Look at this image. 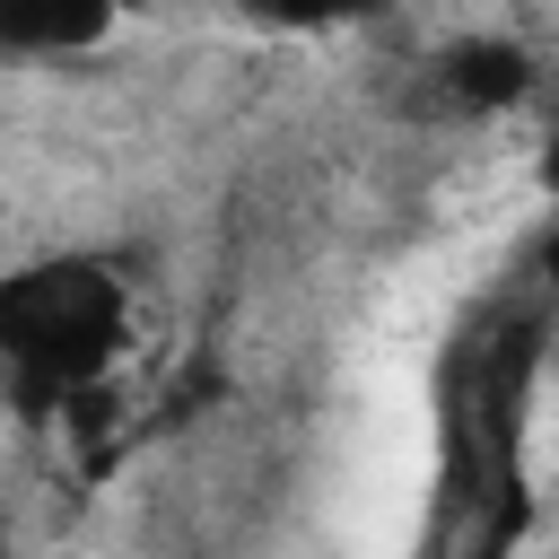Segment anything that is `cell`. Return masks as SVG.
Returning <instances> with one entry per match:
<instances>
[{
	"instance_id": "obj_1",
	"label": "cell",
	"mask_w": 559,
	"mask_h": 559,
	"mask_svg": "<svg viewBox=\"0 0 559 559\" xmlns=\"http://www.w3.org/2000/svg\"><path fill=\"white\" fill-rule=\"evenodd\" d=\"M122 332L131 297L96 253H61L0 280V376L26 411H70L79 393H96L122 358Z\"/></svg>"
},
{
	"instance_id": "obj_2",
	"label": "cell",
	"mask_w": 559,
	"mask_h": 559,
	"mask_svg": "<svg viewBox=\"0 0 559 559\" xmlns=\"http://www.w3.org/2000/svg\"><path fill=\"white\" fill-rule=\"evenodd\" d=\"M437 87H445V105H463V114H498V105H515V96L533 87V61H524L507 35H472V44H454V52L437 61Z\"/></svg>"
},
{
	"instance_id": "obj_3",
	"label": "cell",
	"mask_w": 559,
	"mask_h": 559,
	"mask_svg": "<svg viewBox=\"0 0 559 559\" xmlns=\"http://www.w3.org/2000/svg\"><path fill=\"white\" fill-rule=\"evenodd\" d=\"M114 35L105 9H0V52H79Z\"/></svg>"
},
{
	"instance_id": "obj_4",
	"label": "cell",
	"mask_w": 559,
	"mask_h": 559,
	"mask_svg": "<svg viewBox=\"0 0 559 559\" xmlns=\"http://www.w3.org/2000/svg\"><path fill=\"white\" fill-rule=\"evenodd\" d=\"M550 183H559V140H550Z\"/></svg>"
}]
</instances>
